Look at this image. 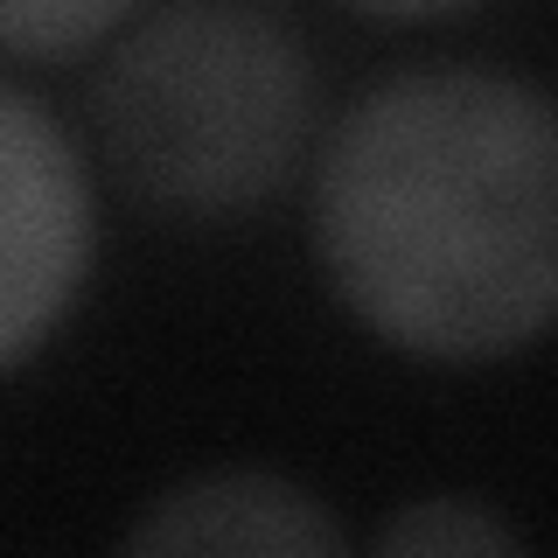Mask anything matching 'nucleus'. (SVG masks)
I'll return each mask as SVG.
<instances>
[{
	"mask_svg": "<svg viewBox=\"0 0 558 558\" xmlns=\"http://www.w3.org/2000/svg\"><path fill=\"white\" fill-rule=\"evenodd\" d=\"M133 8L140 0H0V43L28 63H57L126 28Z\"/></svg>",
	"mask_w": 558,
	"mask_h": 558,
	"instance_id": "nucleus-6",
	"label": "nucleus"
},
{
	"mask_svg": "<svg viewBox=\"0 0 558 558\" xmlns=\"http://www.w3.org/2000/svg\"><path fill=\"white\" fill-rule=\"evenodd\" d=\"M133 558H328L342 523L307 482L272 468H209L161 488L126 531Z\"/></svg>",
	"mask_w": 558,
	"mask_h": 558,
	"instance_id": "nucleus-4",
	"label": "nucleus"
},
{
	"mask_svg": "<svg viewBox=\"0 0 558 558\" xmlns=\"http://www.w3.org/2000/svg\"><path fill=\"white\" fill-rule=\"evenodd\" d=\"M363 14H384V22H433V14H461L475 0H349Z\"/></svg>",
	"mask_w": 558,
	"mask_h": 558,
	"instance_id": "nucleus-7",
	"label": "nucleus"
},
{
	"mask_svg": "<svg viewBox=\"0 0 558 558\" xmlns=\"http://www.w3.org/2000/svg\"><path fill=\"white\" fill-rule=\"evenodd\" d=\"M98 244L92 168L77 140L49 119L22 84L0 92V363L28 371V356L57 336L84 293Z\"/></svg>",
	"mask_w": 558,
	"mask_h": 558,
	"instance_id": "nucleus-3",
	"label": "nucleus"
},
{
	"mask_svg": "<svg viewBox=\"0 0 558 558\" xmlns=\"http://www.w3.org/2000/svg\"><path fill=\"white\" fill-rule=\"evenodd\" d=\"M92 133L147 209H258L293 182L314 140L307 43L258 0H174L98 63Z\"/></svg>",
	"mask_w": 558,
	"mask_h": 558,
	"instance_id": "nucleus-2",
	"label": "nucleus"
},
{
	"mask_svg": "<svg viewBox=\"0 0 558 558\" xmlns=\"http://www.w3.org/2000/svg\"><path fill=\"white\" fill-rule=\"evenodd\" d=\"M377 551H412V558H468V551H523V531L502 510L475 496H418L398 517L377 523Z\"/></svg>",
	"mask_w": 558,
	"mask_h": 558,
	"instance_id": "nucleus-5",
	"label": "nucleus"
},
{
	"mask_svg": "<svg viewBox=\"0 0 558 558\" xmlns=\"http://www.w3.org/2000/svg\"><path fill=\"white\" fill-rule=\"evenodd\" d=\"M314 252L371 336L496 363L558 328V98L502 70L363 92L314 161Z\"/></svg>",
	"mask_w": 558,
	"mask_h": 558,
	"instance_id": "nucleus-1",
	"label": "nucleus"
}]
</instances>
